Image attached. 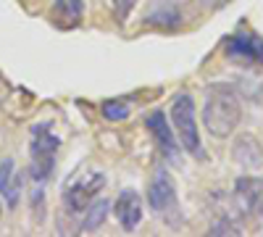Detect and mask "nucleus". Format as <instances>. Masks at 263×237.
<instances>
[{
  "label": "nucleus",
  "instance_id": "ddd939ff",
  "mask_svg": "<svg viewBox=\"0 0 263 237\" xmlns=\"http://www.w3.org/2000/svg\"><path fill=\"white\" fill-rule=\"evenodd\" d=\"M108 211H111V203H108V200H92V203H90V211L84 213V232L98 229V227L105 222Z\"/></svg>",
  "mask_w": 263,
  "mask_h": 237
},
{
  "label": "nucleus",
  "instance_id": "7ed1b4c3",
  "mask_svg": "<svg viewBox=\"0 0 263 237\" xmlns=\"http://www.w3.org/2000/svg\"><path fill=\"white\" fill-rule=\"evenodd\" d=\"M61 140L53 135L50 124H37L32 129V140H29V150H32V177L37 182L48 179L50 171L55 166V153H58Z\"/></svg>",
  "mask_w": 263,
  "mask_h": 237
},
{
  "label": "nucleus",
  "instance_id": "f8f14e48",
  "mask_svg": "<svg viewBox=\"0 0 263 237\" xmlns=\"http://www.w3.org/2000/svg\"><path fill=\"white\" fill-rule=\"evenodd\" d=\"M18 192H21V174L16 171V161L3 158L0 161V195L13 208L18 206Z\"/></svg>",
  "mask_w": 263,
  "mask_h": 237
},
{
  "label": "nucleus",
  "instance_id": "4468645a",
  "mask_svg": "<svg viewBox=\"0 0 263 237\" xmlns=\"http://www.w3.org/2000/svg\"><path fill=\"white\" fill-rule=\"evenodd\" d=\"M129 114H132V108L126 100H105L103 103V116L108 121H124V119H129Z\"/></svg>",
  "mask_w": 263,
  "mask_h": 237
},
{
  "label": "nucleus",
  "instance_id": "6e6552de",
  "mask_svg": "<svg viewBox=\"0 0 263 237\" xmlns=\"http://www.w3.org/2000/svg\"><path fill=\"white\" fill-rule=\"evenodd\" d=\"M232 158L245 171H255L263 166V145L253 135H239L232 145Z\"/></svg>",
  "mask_w": 263,
  "mask_h": 237
},
{
  "label": "nucleus",
  "instance_id": "f03ea898",
  "mask_svg": "<svg viewBox=\"0 0 263 237\" xmlns=\"http://www.w3.org/2000/svg\"><path fill=\"white\" fill-rule=\"evenodd\" d=\"M168 116L174 124V135L179 137L182 148L192 156H203L200 153V132H197V119H195V100L190 93H179L168 105Z\"/></svg>",
  "mask_w": 263,
  "mask_h": 237
},
{
  "label": "nucleus",
  "instance_id": "39448f33",
  "mask_svg": "<svg viewBox=\"0 0 263 237\" xmlns=\"http://www.w3.org/2000/svg\"><path fill=\"white\" fill-rule=\"evenodd\" d=\"M147 203L156 213L168 216V211H177V187L166 171H156L150 187H147Z\"/></svg>",
  "mask_w": 263,
  "mask_h": 237
},
{
  "label": "nucleus",
  "instance_id": "2eb2a0df",
  "mask_svg": "<svg viewBox=\"0 0 263 237\" xmlns=\"http://www.w3.org/2000/svg\"><path fill=\"white\" fill-rule=\"evenodd\" d=\"M140 0H111V11H114V19L119 24H126V19L132 16V11L137 8Z\"/></svg>",
  "mask_w": 263,
  "mask_h": 237
},
{
  "label": "nucleus",
  "instance_id": "9b49d317",
  "mask_svg": "<svg viewBox=\"0 0 263 237\" xmlns=\"http://www.w3.org/2000/svg\"><path fill=\"white\" fill-rule=\"evenodd\" d=\"M145 126L150 129V135L156 137L161 153H163L166 158H177V142H174V132L168 129L166 114H163V111H153V114L145 119Z\"/></svg>",
  "mask_w": 263,
  "mask_h": 237
},
{
  "label": "nucleus",
  "instance_id": "1a4fd4ad",
  "mask_svg": "<svg viewBox=\"0 0 263 237\" xmlns=\"http://www.w3.org/2000/svg\"><path fill=\"white\" fill-rule=\"evenodd\" d=\"M227 53L237 61H245V63H260L263 61V40L258 34H250V32H239L229 40Z\"/></svg>",
  "mask_w": 263,
  "mask_h": 237
},
{
  "label": "nucleus",
  "instance_id": "dca6fc26",
  "mask_svg": "<svg viewBox=\"0 0 263 237\" xmlns=\"http://www.w3.org/2000/svg\"><path fill=\"white\" fill-rule=\"evenodd\" d=\"M0 216H3V208H0Z\"/></svg>",
  "mask_w": 263,
  "mask_h": 237
},
{
  "label": "nucleus",
  "instance_id": "423d86ee",
  "mask_svg": "<svg viewBox=\"0 0 263 237\" xmlns=\"http://www.w3.org/2000/svg\"><path fill=\"white\" fill-rule=\"evenodd\" d=\"M234 198L245 213L263 219V179L258 177H239L234 185Z\"/></svg>",
  "mask_w": 263,
  "mask_h": 237
},
{
  "label": "nucleus",
  "instance_id": "0eeeda50",
  "mask_svg": "<svg viewBox=\"0 0 263 237\" xmlns=\"http://www.w3.org/2000/svg\"><path fill=\"white\" fill-rule=\"evenodd\" d=\"M114 213L126 232L137 229V224L142 222V198L137 195V190H124L114 203Z\"/></svg>",
  "mask_w": 263,
  "mask_h": 237
},
{
  "label": "nucleus",
  "instance_id": "9d476101",
  "mask_svg": "<svg viewBox=\"0 0 263 237\" xmlns=\"http://www.w3.org/2000/svg\"><path fill=\"white\" fill-rule=\"evenodd\" d=\"M84 0H53L50 6V24L58 29H74L82 24Z\"/></svg>",
  "mask_w": 263,
  "mask_h": 237
},
{
  "label": "nucleus",
  "instance_id": "f257e3e1",
  "mask_svg": "<svg viewBox=\"0 0 263 237\" xmlns=\"http://www.w3.org/2000/svg\"><path fill=\"white\" fill-rule=\"evenodd\" d=\"M242 121V103H239L237 93L227 84H211L205 93V105H203V124L205 129L224 140L229 137Z\"/></svg>",
  "mask_w": 263,
  "mask_h": 237
},
{
  "label": "nucleus",
  "instance_id": "20e7f679",
  "mask_svg": "<svg viewBox=\"0 0 263 237\" xmlns=\"http://www.w3.org/2000/svg\"><path fill=\"white\" fill-rule=\"evenodd\" d=\"M103 187H105V174H103V171H82V174H77L69 185H66V190H63L66 208L74 211V213L84 211L98 198V192Z\"/></svg>",
  "mask_w": 263,
  "mask_h": 237
}]
</instances>
